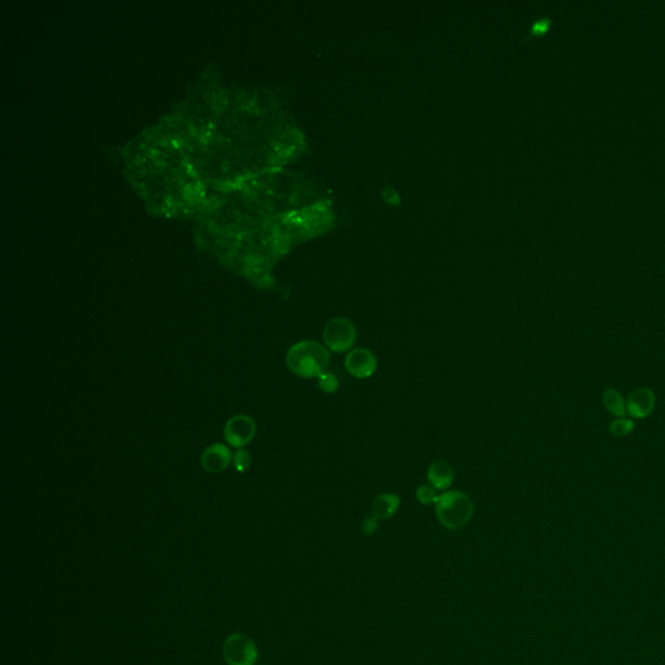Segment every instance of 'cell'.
<instances>
[{"label": "cell", "instance_id": "obj_1", "mask_svg": "<svg viewBox=\"0 0 665 665\" xmlns=\"http://www.w3.org/2000/svg\"><path fill=\"white\" fill-rule=\"evenodd\" d=\"M330 355L326 346L316 340H302L290 348L288 365L293 373L303 378H313L325 373Z\"/></svg>", "mask_w": 665, "mask_h": 665}, {"label": "cell", "instance_id": "obj_2", "mask_svg": "<svg viewBox=\"0 0 665 665\" xmlns=\"http://www.w3.org/2000/svg\"><path fill=\"white\" fill-rule=\"evenodd\" d=\"M473 502L463 492L452 490L438 497L435 503L437 517L445 528L457 530L469 522L473 516Z\"/></svg>", "mask_w": 665, "mask_h": 665}, {"label": "cell", "instance_id": "obj_3", "mask_svg": "<svg viewBox=\"0 0 665 665\" xmlns=\"http://www.w3.org/2000/svg\"><path fill=\"white\" fill-rule=\"evenodd\" d=\"M323 338L326 347L332 352L351 351L356 342V329L348 318H334L326 323Z\"/></svg>", "mask_w": 665, "mask_h": 665}, {"label": "cell", "instance_id": "obj_4", "mask_svg": "<svg viewBox=\"0 0 665 665\" xmlns=\"http://www.w3.org/2000/svg\"><path fill=\"white\" fill-rule=\"evenodd\" d=\"M259 651L250 636L234 633L228 636L223 646V656L229 665H253L258 661Z\"/></svg>", "mask_w": 665, "mask_h": 665}, {"label": "cell", "instance_id": "obj_5", "mask_svg": "<svg viewBox=\"0 0 665 665\" xmlns=\"http://www.w3.org/2000/svg\"><path fill=\"white\" fill-rule=\"evenodd\" d=\"M377 365V357L368 348H352L351 351H348L345 359V367L348 373L359 380H365L373 376Z\"/></svg>", "mask_w": 665, "mask_h": 665}, {"label": "cell", "instance_id": "obj_6", "mask_svg": "<svg viewBox=\"0 0 665 665\" xmlns=\"http://www.w3.org/2000/svg\"><path fill=\"white\" fill-rule=\"evenodd\" d=\"M255 425L253 420L246 416H237L230 420L225 429V438L233 446H243L253 440Z\"/></svg>", "mask_w": 665, "mask_h": 665}, {"label": "cell", "instance_id": "obj_7", "mask_svg": "<svg viewBox=\"0 0 665 665\" xmlns=\"http://www.w3.org/2000/svg\"><path fill=\"white\" fill-rule=\"evenodd\" d=\"M655 405V395L650 389H638L630 394L626 402V410L636 419L650 415Z\"/></svg>", "mask_w": 665, "mask_h": 665}, {"label": "cell", "instance_id": "obj_8", "mask_svg": "<svg viewBox=\"0 0 665 665\" xmlns=\"http://www.w3.org/2000/svg\"><path fill=\"white\" fill-rule=\"evenodd\" d=\"M427 481L435 490H446L454 482V468L445 460H435L427 468Z\"/></svg>", "mask_w": 665, "mask_h": 665}, {"label": "cell", "instance_id": "obj_9", "mask_svg": "<svg viewBox=\"0 0 665 665\" xmlns=\"http://www.w3.org/2000/svg\"><path fill=\"white\" fill-rule=\"evenodd\" d=\"M400 498L395 494H381L378 495L372 504V514L377 520L389 519L398 511Z\"/></svg>", "mask_w": 665, "mask_h": 665}, {"label": "cell", "instance_id": "obj_10", "mask_svg": "<svg viewBox=\"0 0 665 665\" xmlns=\"http://www.w3.org/2000/svg\"><path fill=\"white\" fill-rule=\"evenodd\" d=\"M229 463H230V454L224 446L215 445L207 450L203 456V464L205 469L215 472V473L225 469Z\"/></svg>", "mask_w": 665, "mask_h": 665}, {"label": "cell", "instance_id": "obj_11", "mask_svg": "<svg viewBox=\"0 0 665 665\" xmlns=\"http://www.w3.org/2000/svg\"><path fill=\"white\" fill-rule=\"evenodd\" d=\"M603 402L609 410V412L614 413L615 416H624L626 411V405L624 403L621 395L615 390H607L603 395Z\"/></svg>", "mask_w": 665, "mask_h": 665}, {"label": "cell", "instance_id": "obj_12", "mask_svg": "<svg viewBox=\"0 0 665 665\" xmlns=\"http://www.w3.org/2000/svg\"><path fill=\"white\" fill-rule=\"evenodd\" d=\"M438 494L435 492V489L432 487V486H420L416 492V498L419 500L420 503L422 504H432V503H437L438 500Z\"/></svg>", "mask_w": 665, "mask_h": 665}, {"label": "cell", "instance_id": "obj_13", "mask_svg": "<svg viewBox=\"0 0 665 665\" xmlns=\"http://www.w3.org/2000/svg\"><path fill=\"white\" fill-rule=\"evenodd\" d=\"M318 385L325 392H334L340 386L337 377L329 372H325L321 376H318Z\"/></svg>", "mask_w": 665, "mask_h": 665}, {"label": "cell", "instance_id": "obj_14", "mask_svg": "<svg viewBox=\"0 0 665 665\" xmlns=\"http://www.w3.org/2000/svg\"><path fill=\"white\" fill-rule=\"evenodd\" d=\"M631 429H633V422H631L630 420H617V421H615V422L611 425V430H612V433L616 434V435L628 434Z\"/></svg>", "mask_w": 665, "mask_h": 665}, {"label": "cell", "instance_id": "obj_15", "mask_svg": "<svg viewBox=\"0 0 665 665\" xmlns=\"http://www.w3.org/2000/svg\"><path fill=\"white\" fill-rule=\"evenodd\" d=\"M549 25H551L549 19H541V20H538V21L535 22L534 25H533L532 33H533L534 36H543V34L549 30Z\"/></svg>", "mask_w": 665, "mask_h": 665}, {"label": "cell", "instance_id": "obj_16", "mask_svg": "<svg viewBox=\"0 0 665 665\" xmlns=\"http://www.w3.org/2000/svg\"><path fill=\"white\" fill-rule=\"evenodd\" d=\"M377 529V519L376 517H370V519H367L364 521L362 524V533L365 535L373 534L376 532Z\"/></svg>", "mask_w": 665, "mask_h": 665}]
</instances>
